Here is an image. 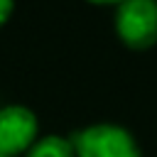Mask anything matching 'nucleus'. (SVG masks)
Here are the masks:
<instances>
[{
    "label": "nucleus",
    "mask_w": 157,
    "mask_h": 157,
    "mask_svg": "<svg viewBox=\"0 0 157 157\" xmlns=\"http://www.w3.org/2000/svg\"><path fill=\"white\" fill-rule=\"evenodd\" d=\"M76 157H140V147L135 137L110 123H98L81 130L74 137Z\"/></svg>",
    "instance_id": "1"
},
{
    "label": "nucleus",
    "mask_w": 157,
    "mask_h": 157,
    "mask_svg": "<svg viewBox=\"0 0 157 157\" xmlns=\"http://www.w3.org/2000/svg\"><path fill=\"white\" fill-rule=\"evenodd\" d=\"M115 32L130 49H147L157 42V2L125 0L115 12Z\"/></svg>",
    "instance_id": "2"
},
{
    "label": "nucleus",
    "mask_w": 157,
    "mask_h": 157,
    "mask_svg": "<svg viewBox=\"0 0 157 157\" xmlns=\"http://www.w3.org/2000/svg\"><path fill=\"white\" fill-rule=\"evenodd\" d=\"M37 115L25 105L0 108V152L15 157L37 142Z\"/></svg>",
    "instance_id": "3"
},
{
    "label": "nucleus",
    "mask_w": 157,
    "mask_h": 157,
    "mask_svg": "<svg viewBox=\"0 0 157 157\" xmlns=\"http://www.w3.org/2000/svg\"><path fill=\"white\" fill-rule=\"evenodd\" d=\"M25 157H76V147H74V140H66L59 135H47V137L37 140L25 152Z\"/></svg>",
    "instance_id": "4"
},
{
    "label": "nucleus",
    "mask_w": 157,
    "mask_h": 157,
    "mask_svg": "<svg viewBox=\"0 0 157 157\" xmlns=\"http://www.w3.org/2000/svg\"><path fill=\"white\" fill-rule=\"evenodd\" d=\"M12 7H15V0H0V27H2V25L10 20Z\"/></svg>",
    "instance_id": "5"
},
{
    "label": "nucleus",
    "mask_w": 157,
    "mask_h": 157,
    "mask_svg": "<svg viewBox=\"0 0 157 157\" xmlns=\"http://www.w3.org/2000/svg\"><path fill=\"white\" fill-rule=\"evenodd\" d=\"M88 2H96V5H120L125 0H88Z\"/></svg>",
    "instance_id": "6"
},
{
    "label": "nucleus",
    "mask_w": 157,
    "mask_h": 157,
    "mask_svg": "<svg viewBox=\"0 0 157 157\" xmlns=\"http://www.w3.org/2000/svg\"><path fill=\"white\" fill-rule=\"evenodd\" d=\"M0 157H7V155H2V152H0Z\"/></svg>",
    "instance_id": "7"
}]
</instances>
